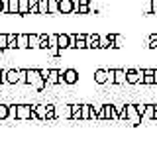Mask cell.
Listing matches in <instances>:
<instances>
[{"instance_id": "1", "label": "cell", "mask_w": 157, "mask_h": 151, "mask_svg": "<svg viewBox=\"0 0 157 151\" xmlns=\"http://www.w3.org/2000/svg\"><path fill=\"white\" fill-rule=\"evenodd\" d=\"M10 118L14 120H37L33 104H10Z\"/></svg>"}, {"instance_id": "2", "label": "cell", "mask_w": 157, "mask_h": 151, "mask_svg": "<svg viewBox=\"0 0 157 151\" xmlns=\"http://www.w3.org/2000/svg\"><path fill=\"white\" fill-rule=\"evenodd\" d=\"M26 85L33 86L36 90L41 92L49 82H47V79L41 77V71H39V69H26Z\"/></svg>"}, {"instance_id": "3", "label": "cell", "mask_w": 157, "mask_h": 151, "mask_svg": "<svg viewBox=\"0 0 157 151\" xmlns=\"http://www.w3.org/2000/svg\"><path fill=\"white\" fill-rule=\"evenodd\" d=\"M126 106V118H128V122H130L132 126H140L141 124V112L137 110V104H132V102H128V104H124Z\"/></svg>"}, {"instance_id": "4", "label": "cell", "mask_w": 157, "mask_h": 151, "mask_svg": "<svg viewBox=\"0 0 157 151\" xmlns=\"http://www.w3.org/2000/svg\"><path fill=\"white\" fill-rule=\"evenodd\" d=\"M6 81H8V85L26 82V69H8L6 71Z\"/></svg>"}, {"instance_id": "5", "label": "cell", "mask_w": 157, "mask_h": 151, "mask_svg": "<svg viewBox=\"0 0 157 151\" xmlns=\"http://www.w3.org/2000/svg\"><path fill=\"white\" fill-rule=\"evenodd\" d=\"M78 79H81V75H78L77 69H65V71H61V81H59V85H77Z\"/></svg>"}, {"instance_id": "6", "label": "cell", "mask_w": 157, "mask_h": 151, "mask_svg": "<svg viewBox=\"0 0 157 151\" xmlns=\"http://www.w3.org/2000/svg\"><path fill=\"white\" fill-rule=\"evenodd\" d=\"M120 110L122 106H116V104H104L102 108V120H120Z\"/></svg>"}, {"instance_id": "7", "label": "cell", "mask_w": 157, "mask_h": 151, "mask_svg": "<svg viewBox=\"0 0 157 151\" xmlns=\"http://www.w3.org/2000/svg\"><path fill=\"white\" fill-rule=\"evenodd\" d=\"M128 85H144V69H126Z\"/></svg>"}, {"instance_id": "8", "label": "cell", "mask_w": 157, "mask_h": 151, "mask_svg": "<svg viewBox=\"0 0 157 151\" xmlns=\"http://www.w3.org/2000/svg\"><path fill=\"white\" fill-rule=\"evenodd\" d=\"M77 12V0H59V14L69 16Z\"/></svg>"}, {"instance_id": "9", "label": "cell", "mask_w": 157, "mask_h": 151, "mask_svg": "<svg viewBox=\"0 0 157 151\" xmlns=\"http://www.w3.org/2000/svg\"><path fill=\"white\" fill-rule=\"evenodd\" d=\"M57 45H59V49H63V51L71 49V33H67V32L59 33V40H57Z\"/></svg>"}, {"instance_id": "10", "label": "cell", "mask_w": 157, "mask_h": 151, "mask_svg": "<svg viewBox=\"0 0 157 151\" xmlns=\"http://www.w3.org/2000/svg\"><path fill=\"white\" fill-rule=\"evenodd\" d=\"M92 77H94L96 85H108V79H110V77H108V69H96Z\"/></svg>"}, {"instance_id": "11", "label": "cell", "mask_w": 157, "mask_h": 151, "mask_svg": "<svg viewBox=\"0 0 157 151\" xmlns=\"http://www.w3.org/2000/svg\"><path fill=\"white\" fill-rule=\"evenodd\" d=\"M33 110H36L37 120L47 122V104H33Z\"/></svg>"}, {"instance_id": "12", "label": "cell", "mask_w": 157, "mask_h": 151, "mask_svg": "<svg viewBox=\"0 0 157 151\" xmlns=\"http://www.w3.org/2000/svg\"><path fill=\"white\" fill-rule=\"evenodd\" d=\"M18 49H29V33H18Z\"/></svg>"}, {"instance_id": "13", "label": "cell", "mask_w": 157, "mask_h": 151, "mask_svg": "<svg viewBox=\"0 0 157 151\" xmlns=\"http://www.w3.org/2000/svg\"><path fill=\"white\" fill-rule=\"evenodd\" d=\"M90 12V0H77V14H88Z\"/></svg>"}, {"instance_id": "14", "label": "cell", "mask_w": 157, "mask_h": 151, "mask_svg": "<svg viewBox=\"0 0 157 151\" xmlns=\"http://www.w3.org/2000/svg\"><path fill=\"white\" fill-rule=\"evenodd\" d=\"M114 85H128L126 69H116V73H114Z\"/></svg>"}, {"instance_id": "15", "label": "cell", "mask_w": 157, "mask_h": 151, "mask_svg": "<svg viewBox=\"0 0 157 151\" xmlns=\"http://www.w3.org/2000/svg\"><path fill=\"white\" fill-rule=\"evenodd\" d=\"M59 81H61V71H59V69H49L47 82H49V85H59Z\"/></svg>"}, {"instance_id": "16", "label": "cell", "mask_w": 157, "mask_h": 151, "mask_svg": "<svg viewBox=\"0 0 157 151\" xmlns=\"http://www.w3.org/2000/svg\"><path fill=\"white\" fill-rule=\"evenodd\" d=\"M8 14L10 16H20V0H8Z\"/></svg>"}, {"instance_id": "17", "label": "cell", "mask_w": 157, "mask_h": 151, "mask_svg": "<svg viewBox=\"0 0 157 151\" xmlns=\"http://www.w3.org/2000/svg\"><path fill=\"white\" fill-rule=\"evenodd\" d=\"M108 40L114 43L116 49H120V47H124V37L120 36V33H108Z\"/></svg>"}, {"instance_id": "18", "label": "cell", "mask_w": 157, "mask_h": 151, "mask_svg": "<svg viewBox=\"0 0 157 151\" xmlns=\"http://www.w3.org/2000/svg\"><path fill=\"white\" fill-rule=\"evenodd\" d=\"M41 33H29V49H39Z\"/></svg>"}, {"instance_id": "19", "label": "cell", "mask_w": 157, "mask_h": 151, "mask_svg": "<svg viewBox=\"0 0 157 151\" xmlns=\"http://www.w3.org/2000/svg\"><path fill=\"white\" fill-rule=\"evenodd\" d=\"M144 85H155V77H153V69H144Z\"/></svg>"}, {"instance_id": "20", "label": "cell", "mask_w": 157, "mask_h": 151, "mask_svg": "<svg viewBox=\"0 0 157 151\" xmlns=\"http://www.w3.org/2000/svg\"><path fill=\"white\" fill-rule=\"evenodd\" d=\"M92 104H81V120H90Z\"/></svg>"}, {"instance_id": "21", "label": "cell", "mask_w": 157, "mask_h": 151, "mask_svg": "<svg viewBox=\"0 0 157 151\" xmlns=\"http://www.w3.org/2000/svg\"><path fill=\"white\" fill-rule=\"evenodd\" d=\"M8 118H10V106L4 104V102H0V122H4Z\"/></svg>"}, {"instance_id": "22", "label": "cell", "mask_w": 157, "mask_h": 151, "mask_svg": "<svg viewBox=\"0 0 157 151\" xmlns=\"http://www.w3.org/2000/svg\"><path fill=\"white\" fill-rule=\"evenodd\" d=\"M153 116H155V104H147L144 112V120H153Z\"/></svg>"}, {"instance_id": "23", "label": "cell", "mask_w": 157, "mask_h": 151, "mask_svg": "<svg viewBox=\"0 0 157 151\" xmlns=\"http://www.w3.org/2000/svg\"><path fill=\"white\" fill-rule=\"evenodd\" d=\"M8 49H18V33H8Z\"/></svg>"}, {"instance_id": "24", "label": "cell", "mask_w": 157, "mask_h": 151, "mask_svg": "<svg viewBox=\"0 0 157 151\" xmlns=\"http://www.w3.org/2000/svg\"><path fill=\"white\" fill-rule=\"evenodd\" d=\"M29 14V0H20V16Z\"/></svg>"}, {"instance_id": "25", "label": "cell", "mask_w": 157, "mask_h": 151, "mask_svg": "<svg viewBox=\"0 0 157 151\" xmlns=\"http://www.w3.org/2000/svg\"><path fill=\"white\" fill-rule=\"evenodd\" d=\"M49 14V0H39V16Z\"/></svg>"}, {"instance_id": "26", "label": "cell", "mask_w": 157, "mask_h": 151, "mask_svg": "<svg viewBox=\"0 0 157 151\" xmlns=\"http://www.w3.org/2000/svg\"><path fill=\"white\" fill-rule=\"evenodd\" d=\"M29 14L39 16V0H29Z\"/></svg>"}, {"instance_id": "27", "label": "cell", "mask_w": 157, "mask_h": 151, "mask_svg": "<svg viewBox=\"0 0 157 151\" xmlns=\"http://www.w3.org/2000/svg\"><path fill=\"white\" fill-rule=\"evenodd\" d=\"M49 14L57 16L59 14V0H49Z\"/></svg>"}, {"instance_id": "28", "label": "cell", "mask_w": 157, "mask_h": 151, "mask_svg": "<svg viewBox=\"0 0 157 151\" xmlns=\"http://www.w3.org/2000/svg\"><path fill=\"white\" fill-rule=\"evenodd\" d=\"M8 49V33H0V51Z\"/></svg>"}, {"instance_id": "29", "label": "cell", "mask_w": 157, "mask_h": 151, "mask_svg": "<svg viewBox=\"0 0 157 151\" xmlns=\"http://www.w3.org/2000/svg\"><path fill=\"white\" fill-rule=\"evenodd\" d=\"M73 108V120H81V104H71Z\"/></svg>"}, {"instance_id": "30", "label": "cell", "mask_w": 157, "mask_h": 151, "mask_svg": "<svg viewBox=\"0 0 157 151\" xmlns=\"http://www.w3.org/2000/svg\"><path fill=\"white\" fill-rule=\"evenodd\" d=\"M0 14H8V0H0Z\"/></svg>"}, {"instance_id": "31", "label": "cell", "mask_w": 157, "mask_h": 151, "mask_svg": "<svg viewBox=\"0 0 157 151\" xmlns=\"http://www.w3.org/2000/svg\"><path fill=\"white\" fill-rule=\"evenodd\" d=\"M0 85H8V81H6V71H2V69H0Z\"/></svg>"}, {"instance_id": "32", "label": "cell", "mask_w": 157, "mask_h": 151, "mask_svg": "<svg viewBox=\"0 0 157 151\" xmlns=\"http://www.w3.org/2000/svg\"><path fill=\"white\" fill-rule=\"evenodd\" d=\"M145 106H147V104H144V102H140V104H137V110L141 112V118H144V112H145Z\"/></svg>"}, {"instance_id": "33", "label": "cell", "mask_w": 157, "mask_h": 151, "mask_svg": "<svg viewBox=\"0 0 157 151\" xmlns=\"http://www.w3.org/2000/svg\"><path fill=\"white\" fill-rule=\"evenodd\" d=\"M39 71H41V77H43V79H47V77H49V69H39Z\"/></svg>"}, {"instance_id": "34", "label": "cell", "mask_w": 157, "mask_h": 151, "mask_svg": "<svg viewBox=\"0 0 157 151\" xmlns=\"http://www.w3.org/2000/svg\"><path fill=\"white\" fill-rule=\"evenodd\" d=\"M153 77H155V85H157V69H153Z\"/></svg>"}]
</instances>
